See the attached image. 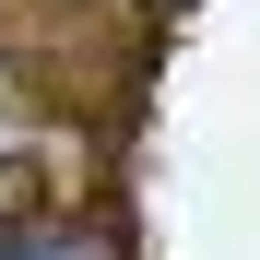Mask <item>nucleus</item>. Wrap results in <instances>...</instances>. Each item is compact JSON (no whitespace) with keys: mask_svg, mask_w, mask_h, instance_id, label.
<instances>
[{"mask_svg":"<svg viewBox=\"0 0 260 260\" xmlns=\"http://www.w3.org/2000/svg\"><path fill=\"white\" fill-rule=\"evenodd\" d=\"M0 260H95V248H48V237H24V248H0Z\"/></svg>","mask_w":260,"mask_h":260,"instance_id":"obj_1","label":"nucleus"}]
</instances>
